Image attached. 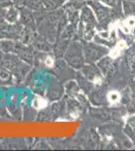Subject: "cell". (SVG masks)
<instances>
[{
  "label": "cell",
  "instance_id": "obj_1",
  "mask_svg": "<svg viewBox=\"0 0 135 151\" xmlns=\"http://www.w3.org/2000/svg\"><path fill=\"white\" fill-rule=\"evenodd\" d=\"M65 60L70 67L74 69H82L86 63L84 52H83V45H79L78 42L71 43L65 53Z\"/></svg>",
  "mask_w": 135,
  "mask_h": 151
},
{
  "label": "cell",
  "instance_id": "obj_2",
  "mask_svg": "<svg viewBox=\"0 0 135 151\" xmlns=\"http://www.w3.org/2000/svg\"><path fill=\"white\" fill-rule=\"evenodd\" d=\"M83 52L87 64H96L103 57L107 55L108 50L99 43L86 42L83 45Z\"/></svg>",
  "mask_w": 135,
  "mask_h": 151
},
{
  "label": "cell",
  "instance_id": "obj_3",
  "mask_svg": "<svg viewBox=\"0 0 135 151\" xmlns=\"http://www.w3.org/2000/svg\"><path fill=\"white\" fill-rule=\"evenodd\" d=\"M88 5L94 11L97 21L99 23H103L105 21H107L109 19L110 15H111V10L110 7L106 6L105 4H103L99 0H95V1H89Z\"/></svg>",
  "mask_w": 135,
  "mask_h": 151
},
{
  "label": "cell",
  "instance_id": "obj_4",
  "mask_svg": "<svg viewBox=\"0 0 135 151\" xmlns=\"http://www.w3.org/2000/svg\"><path fill=\"white\" fill-rule=\"evenodd\" d=\"M23 25H16L15 24L8 23L0 28V40H19L22 32Z\"/></svg>",
  "mask_w": 135,
  "mask_h": 151
},
{
  "label": "cell",
  "instance_id": "obj_5",
  "mask_svg": "<svg viewBox=\"0 0 135 151\" xmlns=\"http://www.w3.org/2000/svg\"><path fill=\"white\" fill-rule=\"evenodd\" d=\"M14 53H15L22 62L26 63V64H28L30 65L33 64L34 57H33V52H32V50H31L30 45H24V43L20 42V41H17Z\"/></svg>",
  "mask_w": 135,
  "mask_h": 151
},
{
  "label": "cell",
  "instance_id": "obj_6",
  "mask_svg": "<svg viewBox=\"0 0 135 151\" xmlns=\"http://www.w3.org/2000/svg\"><path fill=\"white\" fill-rule=\"evenodd\" d=\"M81 73L87 80H89L91 83L95 82L96 80L100 79L102 76L101 70L95 64H87L84 65V67L81 69Z\"/></svg>",
  "mask_w": 135,
  "mask_h": 151
},
{
  "label": "cell",
  "instance_id": "obj_7",
  "mask_svg": "<svg viewBox=\"0 0 135 151\" xmlns=\"http://www.w3.org/2000/svg\"><path fill=\"white\" fill-rule=\"evenodd\" d=\"M20 12V16L19 19L21 20V24L27 27L33 28L35 26V18H34L33 12L31 11V9L29 8H22L19 9Z\"/></svg>",
  "mask_w": 135,
  "mask_h": 151
},
{
  "label": "cell",
  "instance_id": "obj_8",
  "mask_svg": "<svg viewBox=\"0 0 135 151\" xmlns=\"http://www.w3.org/2000/svg\"><path fill=\"white\" fill-rule=\"evenodd\" d=\"M19 16H20L19 9L14 5H11L5 8V15H4V18H5V21L7 23H10V24L17 23V21L19 20Z\"/></svg>",
  "mask_w": 135,
  "mask_h": 151
},
{
  "label": "cell",
  "instance_id": "obj_9",
  "mask_svg": "<svg viewBox=\"0 0 135 151\" xmlns=\"http://www.w3.org/2000/svg\"><path fill=\"white\" fill-rule=\"evenodd\" d=\"M16 40H0V50L4 53H14L16 47Z\"/></svg>",
  "mask_w": 135,
  "mask_h": 151
},
{
  "label": "cell",
  "instance_id": "obj_10",
  "mask_svg": "<svg viewBox=\"0 0 135 151\" xmlns=\"http://www.w3.org/2000/svg\"><path fill=\"white\" fill-rule=\"evenodd\" d=\"M96 65L99 68V70H101L102 75H106L108 72L111 69L112 65V60L109 57H103L101 60H99L96 63Z\"/></svg>",
  "mask_w": 135,
  "mask_h": 151
},
{
  "label": "cell",
  "instance_id": "obj_11",
  "mask_svg": "<svg viewBox=\"0 0 135 151\" xmlns=\"http://www.w3.org/2000/svg\"><path fill=\"white\" fill-rule=\"evenodd\" d=\"M64 0H43V8L48 10H55L63 5Z\"/></svg>",
  "mask_w": 135,
  "mask_h": 151
},
{
  "label": "cell",
  "instance_id": "obj_12",
  "mask_svg": "<svg viewBox=\"0 0 135 151\" xmlns=\"http://www.w3.org/2000/svg\"><path fill=\"white\" fill-rule=\"evenodd\" d=\"M11 78H12V74L10 73V70L5 69L4 67L2 69H0V81L4 83L10 82Z\"/></svg>",
  "mask_w": 135,
  "mask_h": 151
},
{
  "label": "cell",
  "instance_id": "obj_13",
  "mask_svg": "<svg viewBox=\"0 0 135 151\" xmlns=\"http://www.w3.org/2000/svg\"><path fill=\"white\" fill-rule=\"evenodd\" d=\"M124 131H125V134L129 137V139H131L135 143V130L129 125L128 123H127V125L125 126Z\"/></svg>",
  "mask_w": 135,
  "mask_h": 151
},
{
  "label": "cell",
  "instance_id": "obj_14",
  "mask_svg": "<svg viewBox=\"0 0 135 151\" xmlns=\"http://www.w3.org/2000/svg\"><path fill=\"white\" fill-rule=\"evenodd\" d=\"M99 1H101L103 4H105L106 6L110 7V8H113V7L116 6V1L115 0H99Z\"/></svg>",
  "mask_w": 135,
  "mask_h": 151
},
{
  "label": "cell",
  "instance_id": "obj_15",
  "mask_svg": "<svg viewBox=\"0 0 135 151\" xmlns=\"http://www.w3.org/2000/svg\"><path fill=\"white\" fill-rule=\"evenodd\" d=\"M11 5H13L11 3V0H0V7L1 8H7Z\"/></svg>",
  "mask_w": 135,
  "mask_h": 151
},
{
  "label": "cell",
  "instance_id": "obj_16",
  "mask_svg": "<svg viewBox=\"0 0 135 151\" xmlns=\"http://www.w3.org/2000/svg\"><path fill=\"white\" fill-rule=\"evenodd\" d=\"M128 124L135 130V116L131 117V118L129 119V120H128Z\"/></svg>",
  "mask_w": 135,
  "mask_h": 151
},
{
  "label": "cell",
  "instance_id": "obj_17",
  "mask_svg": "<svg viewBox=\"0 0 135 151\" xmlns=\"http://www.w3.org/2000/svg\"><path fill=\"white\" fill-rule=\"evenodd\" d=\"M4 15H5V10L3 11V9H2L1 7H0V21H5Z\"/></svg>",
  "mask_w": 135,
  "mask_h": 151
},
{
  "label": "cell",
  "instance_id": "obj_18",
  "mask_svg": "<svg viewBox=\"0 0 135 151\" xmlns=\"http://www.w3.org/2000/svg\"><path fill=\"white\" fill-rule=\"evenodd\" d=\"M125 1H131V2H134L135 0H125Z\"/></svg>",
  "mask_w": 135,
  "mask_h": 151
}]
</instances>
